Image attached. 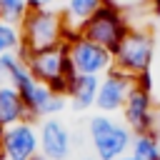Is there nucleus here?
I'll use <instances>...</instances> for the list:
<instances>
[{"label": "nucleus", "mask_w": 160, "mask_h": 160, "mask_svg": "<svg viewBox=\"0 0 160 160\" xmlns=\"http://www.w3.org/2000/svg\"><path fill=\"white\" fill-rule=\"evenodd\" d=\"M18 28H20V55L58 48L68 38H72L65 28L60 10H28V15L20 20Z\"/></svg>", "instance_id": "1"}, {"label": "nucleus", "mask_w": 160, "mask_h": 160, "mask_svg": "<svg viewBox=\"0 0 160 160\" xmlns=\"http://www.w3.org/2000/svg\"><path fill=\"white\" fill-rule=\"evenodd\" d=\"M8 82L20 92V98H22V102H25V108H28V118L35 120V122H38V120H45V118H60V112H62L65 108H70V102H68L65 95L52 92L48 85L38 82V80L30 75L25 60L15 68V72L10 75Z\"/></svg>", "instance_id": "2"}, {"label": "nucleus", "mask_w": 160, "mask_h": 160, "mask_svg": "<svg viewBox=\"0 0 160 160\" xmlns=\"http://www.w3.org/2000/svg\"><path fill=\"white\" fill-rule=\"evenodd\" d=\"M88 138L95 160H118L130 152V142H132L130 128L120 118L102 112L88 118Z\"/></svg>", "instance_id": "3"}, {"label": "nucleus", "mask_w": 160, "mask_h": 160, "mask_svg": "<svg viewBox=\"0 0 160 160\" xmlns=\"http://www.w3.org/2000/svg\"><path fill=\"white\" fill-rule=\"evenodd\" d=\"M22 60H25L30 75L38 82L48 85L52 92H60V95L68 92V85L75 78V70L70 65L65 42L58 45V48H48V50H40V52L22 55Z\"/></svg>", "instance_id": "4"}, {"label": "nucleus", "mask_w": 160, "mask_h": 160, "mask_svg": "<svg viewBox=\"0 0 160 160\" xmlns=\"http://www.w3.org/2000/svg\"><path fill=\"white\" fill-rule=\"evenodd\" d=\"M152 55H155V38L150 30L145 28H130L128 35L120 40V45L112 52L115 60V70L130 75V78H140L145 72H150L152 68Z\"/></svg>", "instance_id": "5"}, {"label": "nucleus", "mask_w": 160, "mask_h": 160, "mask_svg": "<svg viewBox=\"0 0 160 160\" xmlns=\"http://www.w3.org/2000/svg\"><path fill=\"white\" fill-rule=\"evenodd\" d=\"M130 28H132V25H130L128 10L105 2V5H102V8H100V10H98V12H95L82 28H80L78 35H82L85 40L98 42L100 48L115 52V48L120 45V40L128 35Z\"/></svg>", "instance_id": "6"}, {"label": "nucleus", "mask_w": 160, "mask_h": 160, "mask_svg": "<svg viewBox=\"0 0 160 160\" xmlns=\"http://www.w3.org/2000/svg\"><path fill=\"white\" fill-rule=\"evenodd\" d=\"M65 48H68V58H70V65H72L75 75H95V78H102V75H108L115 68L112 52L105 50V48H100L98 42L85 40L82 35L68 38L65 40Z\"/></svg>", "instance_id": "7"}, {"label": "nucleus", "mask_w": 160, "mask_h": 160, "mask_svg": "<svg viewBox=\"0 0 160 160\" xmlns=\"http://www.w3.org/2000/svg\"><path fill=\"white\" fill-rule=\"evenodd\" d=\"M40 152L38 122L22 120L0 130V155L8 160H32Z\"/></svg>", "instance_id": "8"}, {"label": "nucleus", "mask_w": 160, "mask_h": 160, "mask_svg": "<svg viewBox=\"0 0 160 160\" xmlns=\"http://www.w3.org/2000/svg\"><path fill=\"white\" fill-rule=\"evenodd\" d=\"M120 120L130 128L132 135L138 132H155V105H152V90L142 88L138 80L120 110Z\"/></svg>", "instance_id": "9"}, {"label": "nucleus", "mask_w": 160, "mask_h": 160, "mask_svg": "<svg viewBox=\"0 0 160 160\" xmlns=\"http://www.w3.org/2000/svg\"><path fill=\"white\" fill-rule=\"evenodd\" d=\"M132 85H135V78H130V75L112 68L108 75L100 78L98 95H95V110L102 112V115H120Z\"/></svg>", "instance_id": "10"}, {"label": "nucleus", "mask_w": 160, "mask_h": 160, "mask_svg": "<svg viewBox=\"0 0 160 160\" xmlns=\"http://www.w3.org/2000/svg\"><path fill=\"white\" fill-rule=\"evenodd\" d=\"M38 140H40V155H45L48 160H68L72 152L70 128L60 118L38 120Z\"/></svg>", "instance_id": "11"}, {"label": "nucleus", "mask_w": 160, "mask_h": 160, "mask_svg": "<svg viewBox=\"0 0 160 160\" xmlns=\"http://www.w3.org/2000/svg\"><path fill=\"white\" fill-rule=\"evenodd\" d=\"M98 85H100V78L95 75H75L68 85V102L75 112H85L90 108H95V95H98Z\"/></svg>", "instance_id": "12"}, {"label": "nucleus", "mask_w": 160, "mask_h": 160, "mask_svg": "<svg viewBox=\"0 0 160 160\" xmlns=\"http://www.w3.org/2000/svg\"><path fill=\"white\" fill-rule=\"evenodd\" d=\"M105 5V0H62V5L58 8L62 20H65V28L70 35H78L80 28Z\"/></svg>", "instance_id": "13"}, {"label": "nucleus", "mask_w": 160, "mask_h": 160, "mask_svg": "<svg viewBox=\"0 0 160 160\" xmlns=\"http://www.w3.org/2000/svg\"><path fill=\"white\" fill-rule=\"evenodd\" d=\"M22 120H30V118H28V108L20 92L10 82H0V130Z\"/></svg>", "instance_id": "14"}, {"label": "nucleus", "mask_w": 160, "mask_h": 160, "mask_svg": "<svg viewBox=\"0 0 160 160\" xmlns=\"http://www.w3.org/2000/svg\"><path fill=\"white\" fill-rule=\"evenodd\" d=\"M130 155L138 160H160V138L158 132H138L130 142Z\"/></svg>", "instance_id": "15"}, {"label": "nucleus", "mask_w": 160, "mask_h": 160, "mask_svg": "<svg viewBox=\"0 0 160 160\" xmlns=\"http://www.w3.org/2000/svg\"><path fill=\"white\" fill-rule=\"evenodd\" d=\"M8 52H20V28L8 20H0V55Z\"/></svg>", "instance_id": "16"}, {"label": "nucleus", "mask_w": 160, "mask_h": 160, "mask_svg": "<svg viewBox=\"0 0 160 160\" xmlns=\"http://www.w3.org/2000/svg\"><path fill=\"white\" fill-rule=\"evenodd\" d=\"M28 10H30L28 0H0V20H8L12 25H20Z\"/></svg>", "instance_id": "17"}, {"label": "nucleus", "mask_w": 160, "mask_h": 160, "mask_svg": "<svg viewBox=\"0 0 160 160\" xmlns=\"http://www.w3.org/2000/svg\"><path fill=\"white\" fill-rule=\"evenodd\" d=\"M22 62V55L20 52H8V55H0V82H8L10 75L15 72V68Z\"/></svg>", "instance_id": "18"}, {"label": "nucleus", "mask_w": 160, "mask_h": 160, "mask_svg": "<svg viewBox=\"0 0 160 160\" xmlns=\"http://www.w3.org/2000/svg\"><path fill=\"white\" fill-rule=\"evenodd\" d=\"M30 10H58L62 5V0H28Z\"/></svg>", "instance_id": "19"}, {"label": "nucleus", "mask_w": 160, "mask_h": 160, "mask_svg": "<svg viewBox=\"0 0 160 160\" xmlns=\"http://www.w3.org/2000/svg\"><path fill=\"white\" fill-rule=\"evenodd\" d=\"M105 2H110V5H118V8H122V10H125L130 2H138V0H105Z\"/></svg>", "instance_id": "20"}, {"label": "nucleus", "mask_w": 160, "mask_h": 160, "mask_svg": "<svg viewBox=\"0 0 160 160\" xmlns=\"http://www.w3.org/2000/svg\"><path fill=\"white\" fill-rule=\"evenodd\" d=\"M148 2H150L152 12H155V15H160V0H148Z\"/></svg>", "instance_id": "21"}, {"label": "nucleus", "mask_w": 160, "mask_h": 160, "mask_svg": "<svg viewBox=\"0 0 160 160\" xmlns=\"http://www.w3.org/2000/svg\"><path fill=\"white\" fill-rule=\"evenodd\" d=\"M118 160H138V158H132V155L128 152V155H122V158H118Z\"/></svg>", "instance_id": "22"}, {"label": "nucleus", "mask_w": 160, "mask_h": 160, "mask_svg": "<svg viewBox=\"0 0 160 160\" xmlns=\"http://www.w3.org/2000/svg\"><path fill=\"white\" fill-rule=\"evenodd\" d=\"M32 160H48V158H45V155H40V152H38V155H35V158H32Z\"/></svg>", "instance_id": "23"}, {"label": "nucleus", "mask_w": 160, "mask_h": 160, "mask_svg": "<svg viewBox=\"0 0 160 160\" xmlns=\"http://www.w3.org/2000/svg\"><path fill=\"white\" fill-rule=\"evenodd\" d=\"M82 160H95V158H92V155H88V158H82Z\"/></svg>", "instance_id": "24"}, {"label": "nucleus", "mask_w": 160, "mask_h": 160, "mask_svg": "<svg viewBox=\"0 0 160 160\" xmlns=\"http://www.w3.org/2000/svg\"><path fill=\"white\" fill-rule=\"evenodd\" d=\"M0 160H8V158H2V155H0Z\"/></svg>", "instance_id": "25"}]
</instances>
